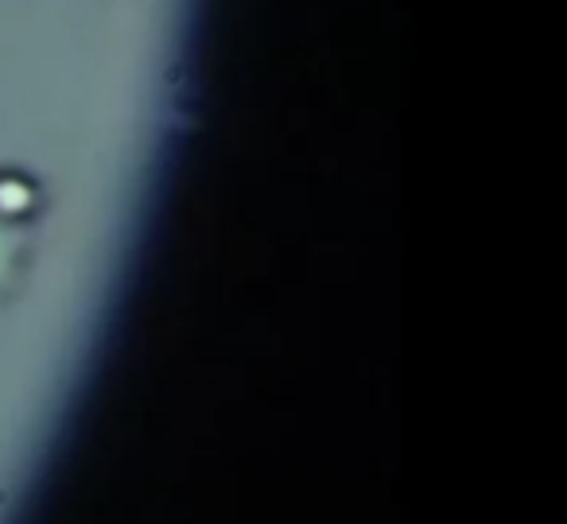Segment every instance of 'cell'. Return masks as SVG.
<instances>
[]
</instances>
